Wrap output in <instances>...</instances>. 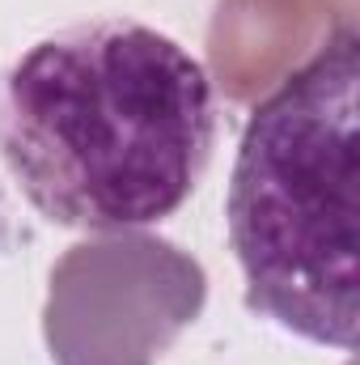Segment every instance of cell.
Instances as JSON below:
<instances>
[{"label":"cell","mask_w":360,"mask_h":365,"mask_svg":"<svg viewBox=\"0 0 360 365\" xmlns=\"http://www.w3.org/2000/svg\"><path fill=\"white\" fill-rule=\"evenodd\" d=\"M360 38L331 34L250 110L229 175V247L246 306L275 327L356 349Z\"/></svg>","instance_id":"7a4b0ae2"},{"label":"cell","mask_w":360,"mask_h":365,"mask_svg":"<svg viewBox=\"0 0 360 365\" xmlns=\"http://www.w3.org/2000/svg\"><path fill=\"white\" fill-rule=\"evenodd\" d=\"M208 302L203 264L149 230H106L51 268L43 336L55 365H157Z\"/></svg>","instance_id":"3957f363"},{"label":"cell","mask_w":360,"mask_h":365,"mask_svg":"<svg viewBox=\"0 0 360 365\" xmlns=\"http://www.w3.org/2000/svg\"><path fill=\"white\" fill-rule=\"evenodd\" d=\"M212 149V77L153 26L77 21L0 68V162L55 225H157L191 200Z\"/></svg>","instance_id":"6da1fadb"}]
</instances>
